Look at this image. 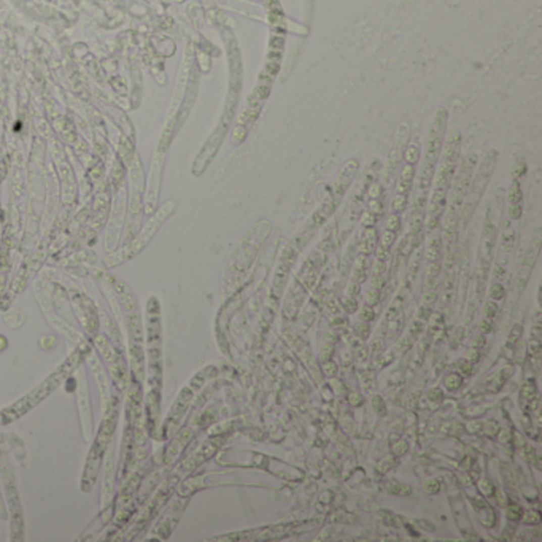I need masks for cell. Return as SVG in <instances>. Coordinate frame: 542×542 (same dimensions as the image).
<instances>
[{
  "label": "cell",
  "instance_id": "obj_1",
  "mask_svg": "<svg viewBox=\"0 0 542 542\" xmlns=\"http://www.w3.org/2000/svg\"><path fill=\"white\" fill-rule=\"evenodd\" d=\"M460 153H461V132L458 129H453L449 135H446V140H444L439 162L436 167V173H434L432 185L429 189L428 204H426V215H425V223H423V229L426 234L440 227L442 216L447 209V201H449V192L452 188V181H453L455 172H457V167H458Z\"/></svg>",
  "mask_w": 542,
  "mask_h": 542
},
{
  "label": "cell",
  "instance_id": "obj_2",
  "mask_svg": "<svg viewBox=\"0 0 542 542\" xmlns=\"http://www.w3.org/2000/svg\"><path fill=\"white\" fill-rule=\"evenodd\" d=\"M161 317L158 299L151 298L146 307V345H148V391H146V428L150 434H155L159 421L161 401V374H162V352H161Z\"/></svg>",
  "mask_w": 542,
  "mask_h": 542
},
{
  "label": "cell",
  "instance_id": "obj_3",
  "mask_svg": "<svg viewBox=\"0 0 542 542\" xmlns=\"http://www.w3.org/2000/svg\"><path fill=\"white\" fill-rule=\"evenodd\" d=\"M83 356H84L83 350L77 349L72 355H69L40 385H37L34 389H30L26 396L18 399L12 406L0 410V425H10V423H13V421L19 420L21 417H24L27 412L37 407L41 401H45L53 391H56L58 386L62 382H66L73 371L78 369V366L83 361Z\"/></svg>",
  "mask_w": 542,
  "mask_h": 542
},
{
  "label": "cell",
  "instance_id": "obj_4",
  "mask_svg": "<svg viewBox=\"0 0 542 542\" xmlns=\"http://www.w3.org/2000/svg\"><path fill=\"white\" fill-rule=\"evenodd\" d=\"M447 123H449V112L447 108H437L432 121L428 129L426 135V146L425 151L420 156V167L417 169L415 175V196H429V189L432 185V178H434L436 167L439 162V156L442 151L444 140H446V132H447Z\"/></svg>",
  "mask_w": 542,
  "mask_h": 542
},
{
  "label": "cell",
  "instance_id": "obj_5",
  "mask_svg": "<svg viewBox=\"0 0 542 542\" xmlns=\"http://www.w3.org/2000/svg\"><path fill=\"white\" fill-rule=\"evenodd\" d=\"M498 159H500V153L498 150L491 148L482 156L480 161H477V166L474 170V175L469 185L468 196L463 204V209L460 213V229H466L468 224L471 223L472 216L479 207V204L483 198V194L490 185V180L495 175V170L498 166Z\"/></svg>",
  "mask_w": 542,
  "mask_h": 542
},
{
  "label": "cell",
  "instance_id": "obj_6",
  "mask_svg": "<svg viewBox=\"0 0 542 542\" xmlns=\"http://www.w3.org/2000/svg\"><path fill=\"white\" fill-rule=\"evenodd\" d=\"M116 420H118V409L115 406H112L110 410H107L105 418L101 425V429L97 432V436L92 442V447L88 453V460H86L83 479H81V488L86 493L91 491V488L95 483L97 474H99L101 464H102V457H104L107 447L110 446L113 432L116 429Z\"/></svg>",
  "mask_w": 542,
  "mask_h": 542
},
{
  "label": "cell",
  "instance_id": "obj_7",
  "mask_svg": "<svg viewBox=\"0 0 542 542\" xmlns=\"http://www.w3.org/2000/svg\"><path fill=\"white\" fill-rule=\"evenodd\" d=\"M270 231H272V224H270L267 220H263L247 234L240 247H238V250L232 256V261L229 264L231 275H234L237 278V277H242L247 274V270L252 267L253 261L256 259L259 250L263 248Z\"/></svg>",
  "mask_w": 542,
  "mask_h": 542
},
{
  "label": "cell",
  "instance_id": "obj_8",
  "mask_svg": "<svg viewBox=\"0 0 542 542\" xmlns=\"http://www.w3.org/2000/svg\"><path fill=\"white\" fill-rule=\"evenodd\" d=\"M216 375V369L212 366L205 367V369H202L201 372H198L196 375H194L189 383L186 386L181 388V391L178 395V398L175 399V403H173L169 415L164 421V426H162V437H170L173 432H177L181 420L185 418L188 409L191 407V403L194 401V396H196V393L201 389V386L205 383V380L210 377Z\"/></svg>",
  "mask_w": 542,
  "mask_h": 542
},
{
  "label": "cell",
  "instance_id": "obj_9",
  "mask_svg": "<svg viewBox=\"0 0 542 542\" xmlns=\"http://www.w3.org/2000/svg\"><path fill=\"white\" fill-rule=\"evenodd\" d=\"M299 252L294 248L291 242L285 243L281 247L280 255H278V261L275 264V272H274V278H272V286H270L269 291V298L266 302V318L267 321H270L277 313L280 299L283 296L286 283H288V277L291 274V269L294 267L296 261H298Z\"/></svg>",
  "mask_w": 542,
  "mask_h": 542
},
{
  "label": "cell",
  "instance_id": "obj_10",
  "mask_svg": "<svg viewBox=\"0 0 542 542\" xmlns=\"http://www.w3.org/2000/svg\"><path fill=\"white\" fill-rule=\"evenodd\" d=\"M477 161H479V155L469 153V155H466L458 164L453 181H452L450 192H449L450 201H447L449 209H447L446 220H458L460 221V213L463 209V204L466 201V196H468Z\"/></svg>",
  "mask_w": 542,
  "mask_h": 542
},
{
  "label": "cell",
  "instance_id": "obj_11",
  "mask_svg": "<svg viewBox=\"0 0 542 542\" xmlns=\"http://www.w3.org/2000/svg\"><path fill=\"white\" fill-rule=\"evenodd\" d=\"M173 207H175V205H173V202H167V204L162 205V207L159 209V212L146 223V226L143 227V231L138 234V237H135L134 240L129 243L126 248H123L121 252H118V253H115L113 256L108 258V261H107L108 266L119 264V263L126 261V259L135 256V255L151 240V237H153V235L158 232V229L162 226V223H164V221L169 218V215L173 212Z\"/></svg>",
  "mask_w": 542,
  "mask_h": 542
},
{
  "label": "cell",
  "instance_id": "obj_12",
  "mask_svg": "<svg viewBox=\"0 0 542 542\" xmlns=\"http://www.w3.org/2000/svg\"><path fill=\"white\" fill-rule=\"evenodd\" d=\"M540 250H542V229H540V227H536V229L533 231V234H531L528 248H526V252H525V255L522 258V263H520V266L517 269L515 288H517L518 294H522V292L525 291V288L528 285V280H529L531 274H533L534 266H536L537 259H539Z\"/></svg>",
  "mask_w": 542,
  "mask_h": 542
},
{
  "label": "cell",
  "instance_id": "obj_13",
  "mask_svg": "<svg viewBox=\"0 0 542 542\" xmlns=\"http://www.w3.org/2000/svg\"><path fill=\"white\" fill-rule=\"evenodd\" d=\"M409 138H410L409 124L407 123H401L398 126L393 145H391V148H389V153H388V161H386V166H385V177H383L385 185H388L389 181H393L398 169L401 167V164H403L404 150H406V146L409 143Z\"/></svg>",
  "mask_w": 542,
  "mask_h": 542
},
{
  "label": "cell",
  "instance_id": "obj_14",
  "mask_svg": "<svg viewBox=\"0 0 542 542\" xmlns=\"http://www.w3.org/2000/svg\"><path fill=\"white\" fill-rule=\"evenodd\" d=\"M224 440H226V437L223 434H215L209 440H205L196 452H192L188 458L183 460L181 471L183 472H189V471H194L196 468H199L202 463H205L207 460H210L212 457H215V453L220 450L221 444Z\"/></svg>",
  "mask_w": 542,
  "mask_h": 542
},
{
  "label": "cell",
  "instance_id": "obj_15",
  "mask_svg": "<svg viewBox=\"0 0 542 542\" xmlns=\"http://www.w3.org/2000/svg\"><path fill=\"white\" fill-rule=\"evenodd\" d=\"M309 289L301 283V281L294 277L289 285V289H288V294L283 301V317L286 320H296L299 312L302 309V306H304V302L309 296Z\"/></svg>",
  "mask_w": 542,
  "mask_h": 542
},
{
  "label": "cell",
  "instance_id": "obj_16",
  "mask_svg": "<svg viewBox=\"0 0 542 542\" xmlns=\"http://www.w3.org/2000/svg\"><path fill=\"white\" fill-rule=\"evenodd\" d=\"M506 201H507V216L509 220H520L523 213V191L522 185H520L518 178H512L511 186H509L506 192Z\"/></svg>",
  "mask_w": 542,
  "mask_h": 542
},
{
  "label": "cell",
  "instance_id": "obj_17",
  "mask_svg": "<svg viewBox=\"0 0 542 542\" xmlns=\"http://www.w3.org/2000/svg\"><path fill=\"white\" fill-rule=\"evenodd\" d=\"M194 436V429L192 426H186L183 428L178 434L175 436V439L172 440V444L169 446V449L166 450V463L167 464H172L175 463L178 460V457L181 455V452L185 450V447L189 444V440L192 439Z\"/></svg>",
  "mask_w": 542,
  "mask_h": 542
},
{
  "label": "cell",
  "instance_id": "obj_18",
  "mask_svg": "<svg viewBox=\"0 0 542 542\" xmlns=\"http://www.w3.org/2000/svg\"><path fill=\"white\" fill-rule=\"evenodd\" d=\"M183 507H185V503H180V501H177L170 507V511L166 514L164 520L156 526V534H159V539H167L170 536V533L173 531V528H175L178 518L183 512Z\"/></svg>",
  "mask_w": 542,
  "mask_h": 542
},
{
  "label": "cell",
  "instance_id": "obj_19",
  "mask_svg": "<svg viewBox=\"0 0 542 542\" xmlns=\"http://www.w3.org/2000/svg\"><path fill=\"white\" fill-rule=\"evenodd\" d=\"M378 245V231L375 226L363 227V232L360 235V240L356 243V250L360 255H374L375 248Z\"/></svg>",
  "mask_w": 542,
  "mask_h": 542
},
{
  "label": "cell",
  "instance_id": "obj_20",
  "mask_svg": "<svg viewBox=\"0 0 542 542\" xmlns=\"http://www.w3.org/2000/svg\"><path fill=\"white\" fill-rule=\"evenodd\" d=\"M369 269H371L369 256L358 253L356 258L353 259V264H352V277H350V280L363 285L366 281V278H367V272H369Z\"/></svg>",
  "mask_w": 542,
  "mask_h": 542
},
{
  "label": "cell",
  "instance_id": "obj_21",
  "mask_svg": "<svg viewBox=\"0 0 542 542\" xmlns=\"http://www.w3.org/2000/svg\"><path fill=\"white\" fill-rule=\"evenodd\" d=\"M534 396H537V385L534 380H526L522 386V389H520V406H522V410L523 414L526 412V407H528V403L531 399H533Z\"/></svg>",
  "mask_w": 542,
  "mask_h": 542
},
{
  "label": "cell",
  "instance_id": "obj_22",
  "mask_svg": "<svg viewBox=\"0 0 542 542\" xmlns=\"http://www.w3.org/2000/svg\"><path fill=\"white\" fill-rule=\"evenodd\" d=\"M500 240H501V248H503V252L506 253V255H512L514 253V248H515V245H517V235H515V231L512 229V227H506V229L503 231V234H501V238H500Z\"/></svg>",
  "mask_w": 542,
  "mask_h": 542
},
{
  "label": "cell",
  "instance_id": "obj_23",
  "mask_svg": "<svg viewBox=\"0 0 542 542\" xmlns=\"http://www.w3.org/2000/svg\"><path fill=\"white\" fill-rule=\"evenodd\" d=\"M360 382L366 395H374L375 391V374L369 367H364L360 372Z\"/></svg>",
  "mask_w": 542,
  "mask_h": 542
},
{
  "label": "cell",
  "instance_id": "obj_24",
  "mask_svg": "<svg viewBox=\"0 0 542 542\" xmlns=\"http://www.w3.org/2000/svg\"><path fill=\"white\" fill-rule=\"evenodd\" d=\"M477 515H479L480 523L485 528H493L496 525V522H498V515H496L495 509L490 504H486L482 509H479V511H477Z\"/></svg>",
  "mask_w": 542,
  "mask_h": 542
},
{
  "label": "cell",
  "instance_id": "obj_25",
  "mask_svg": "<svg viewBox=\"0 0 542 542\" xmlns=\"http://www.w3.org/2000/svg\"><path fill=\"white\" fill-rule=\"evenodd\" d=\"M504 507H506V517L511 523H518L522 520L525 509L520 504H517L515 501H507Z\"/></svg>",
  "mask_w": 542,
  "mask_h": 542
},
{
  "label": "cell",
  "instance_id": "obj_26",
  "mask_svg": "<svg viewBox=\"0 0 542 542\" xmlns=\"http://www.w3.org/2000/svg\"><path fill=\"white\" fill-rule=\"evenodd\" d=\"M477 488H479V493L485 498V500L495 498L496 486L490 477H482V479H479V482H477Z\"/></svg>",
  "mask_w": 542,
  "mask_h": 542
},
{
  "label": "cell",
  "instance_id": "obj_27",
  "mask_svg": "<svg viewBox=\"0 0 542 542\" xmlns=\"http://www.w3.org/2000/svg\"><path fill=\"white\" fill-rule=\"evenodd\" d=\"M464 377L460 372H450L444 377V386H446L449 391H458V389L463 386Z\"/></svg>",
  "mask_w": 542,
  "mask_h": 542
},
{
  "label": "cell",
  "instance_id": "obj_28",
  "mask_svg": "<svg viewBox=\"0 0 542 542\" xmlns=\"http://www.w3.org/2000/svg\"><path fill=\"white\" fill-rule=\"evenodd\" d=\"M501 479H503L504 485L509 486V488H515V486H517L515 471L512 469L511 464H507V463H503V464H501Z\"/></svg>",
  "mask_w": 542,
  "mask_h": 542
},
{
  "label": "cell",
  "instance_id": "obj_29",
  "mask_svg": "<svg viewBox=\"0 0 542 542\" xmlns=\"http://www.w3.org/2000/svg\"><path fill=\"white\" fill-rule=\"evenodd\" d=\"M522 334H523V326L520 323L514 324L511 332H509L507 335V340H506V347H509V349H517V345L520 343V340H522Z\"/></svg>",
  "mask_w": 542,
  "mask_h": 542
},
{
  "label": "cell",
  "instance_id": "obj_30",
  "mask_svg": "<svg viewBox=\"0 0 542 542\" xmlns=\"http://www.w3.org/2000/svg\"><path fill=\"white\" fill-rule=\"evenodd\" d=\"M520 522H523L528 526L540 525V522H542L540 511L539 509H528V511H523V515H522V520H520Z\"/></svg>",
  "mask_w": 542,
  "mask_h": 542
},
{
  "label": "cell",
  "instance_id": "obj_31",
  "mask_svg": "<svg viewBox=\"0 0 542 542\" xmlns=\"http://www.w3.org/2000/svg\"><path fill=\"white\" fill-rule=\"evenodd\" d=\"M323 304H324V307H326V310L331 313V315H339V313L342 312L340 301H339L337 296L332 294V292H331V294H328L326 298H324Z\"/></svg>",
  "mask_w": 542,
  "mask_h": 542
},
{
  "label": "cell",
  "instance_id": "obj_32",
  "mask_svg": "<svg viewBox=\"0 0 542 542\" xmlns=\"http://www.w3.org/2000/svg\"><path fill=\"white\" fill-rule=\"evenodd\" d=\"M371 404H372V410L375 412L377 417H385L386 415V404H385V399L380 396V395H372V399H371Z\"/></svg>",
  "mask_w": 542,
  "mask_h": 542
},
{
  "label": "cell",
  "instance_id": "obj_33",
  "mask_svg": "<svg viewBox=\"0 0 542 542\" xmlns=\"http://www.w3.org/2000/svg\"><path fill=\"white\" fill-rule=\"evenodd\" d=\"M425 328H426V321L420 320V318H415L414 321L410 323V326H409V332H407V334L410 335V339L415 342V340L418 339V335L425 331Z\"/></svg>",
  "mask_w": 542,
  "mask_h": 542
},
{
  "label": "cell",
  "instance_id": "obj_34",
  "mask_svg": "<svg viewBox=\"0 0 542 542\" xmlns=\"http://www.w3.org/2000/svg\"><path fill=\"white\" fill-rule=\"evenodd\" d=\"M409 205V198L407 196H398V194H395L393 196V201H391V213H396V215H401L404 213L406 209Z\"/></svg>",
  "mask_w": 542,
  "mask_h": 542
},
{
  "label": "cell",
  "instance_id": "obj_35",
  "mask_svg": "<svg viewBox=\"0 0 542 542\" xmlns=\"http://www.w3.org/2000/svg\"><path fill=\"white\" fill-rule=\"evenodd\" d=\"M498 313H500V306L496 304V301H491V299L486 301L482 309V317L495 320L498 317Z\"/></svg>",
  "mask_w": 542,
  "mask_h": 542
},
{
  "label": "cell",
  "instance_id": "obj_36",
  "mask_svg": "<svg viewBox=\"0 0 542 542\" xmlns=\"http://www.w3.org/2000/svg\"><path fill=\"white\" fill-rule=\"evenodd\" d=\"M386 491L389 495H393V496H406L407 498V496L412 495V486H409L406 483H393V485L388 486Z\"/></svg>",
  "mask_w": 542,
  "mask_h": 542
},
{
  "label": "cell",
  "instance_id": "obj_37",
  "mask_svg": "<svg viewBox=\"0 0 542 542\" xmlns=\"http://www.w3.org/2000/svg\"><path fill=\"white\" fill-rule=\"evenodd\" d=\"M321 375L323 377H328V378H332L339 374V366L335 364L332 360H326V361H321Z\"/></svg>",
  "mask_w": 542,
  "mask_h": 542
},
{
  "label": "cell",
  "instance_id": "obj_38",
  "mask_svg": "<svg viewBox=\"0 0 542 542\" xmlns=\"http://www.w3.org/2000/svg\"><path fill=\"white\" fill-rule=\"evenodd\" d=\"M371 331H372V329H371V323H367V321H361V320H360V323H358L356 326H355L353 334L356 335V337H360V339L364 342L366 339H369Z\"/></svg>",
  "mask_w": 542,
  "mask_h": 542
},
{
  "label": "cell",
  "instance_id": "obj_39",
  "mask_svg": "<svg viewBox=\"0 0 542 542\" xmlns=\"http://www.w3.org/2000/svg\"><path fill=\"white\" fill-rule=\"evenodd\" d=\"M414 343H415V342L410 339V335L406 334V335H403V337L398 339V343H396V347H395V352L399 353V355H404V353H407V352L412 349V347H414Z\"/></svg>",
  "mask_w": 542,
  "mask_h": 542
},
{
  "label": "cell",
  "instance_id": "obj_40",
  "mask_svg": "<svg viewBox=\"0 0 542 542\" xmlns=\"http://www.w3.org/2000/svg\"><path fill=\"white\" fill-rule=\"evenodd\" d=\"M380 296H382V291L369 286V289H367L364 294V304L375 307V306H378V302H380Z\"/></svg>",
  "mask_w": 542,
  "mask_h": 542
},
{
  "label": "cell",
  "instance_id": "obj_41",
  "mask_svg": "<svg viewBox=\"0 0 542 542\" xmlns=\"http://www.w3.org/2000/svg\"><path fill=\"white\" fill-rule=\"evenodd\" d=\"M498 431H500V425H498L496 420H486L482 423V432L490 439H495Z\"/></svg>",
  "mask_w": 542,
  "mask_h": 542
},
{
  "label": "cell",
  "instance_id": "obj_42",
  "mask_svg": "<svg viewBox=\"0 0 542 542\" xmlns=\"http://www.w3.org/2000/svg\"><path fill=\"white\" fill-rule=\"evenodd\" d=\"M506 298V288L501 281H493L490 286V299L491 301H501Z\"/></svg>",
  "mask_w": 542,
  "mask_h": 542
},
{
  "label": "cell",
  "instance_id": "obj_43",
  "mask_svg": "<svg viewBox=\"0 0 542 542\" xmlns=\"http://www.w3.org/2000/svg\"><path fill=\"white\" fill-rule=\"evenodd\" d=\"M464 337H466V329H464L463 326H458L457 329L453 331V334H452L450 349H452V350H457L458 347L464 342Z\"/></svg>",
  "mask_w": 542,
  "mask_h": 542
},
{
  "label": "cell",
  "instance_id": "obj_44",
  "mask_svg": "<svg viewBox=\"0 0 542 542\" xmlns=\"http://www.w3.org/2000/svg\"><path fill=\"white\" fill-rule=\"evenodd\" d=\"M340 307H342V310H343L345 313H349V315H350V313H355V312L358 310V299L345 294V296L340 299Z\"/></svg>",
  "mask_w": 542,
  "mask_h": 542
},
{
  "label": "cell",
  "instance_id": "obj_45",
  "mask_svg": "<svg viewBox=\"0 0 542 542\" xmlns=\"http://www.w3.org/2000/svg\"><path fill=\"white\" fill-rule=\"evenodd\" d=\"M526 352L529 356H540L542 352V343L539 337H529L528 343H526Z\"/></svg>",
  "mask_w": 542,
  "mask_h": 542
},
{
  "label": "cell",
  "instance_id": "obj_46",
  "mask_svg": "<svg viewBox=\"0 0 542 542\" xmlns=\"http://www.w3.org/2000/svg\"><path fill=\"white\" fill-rule=\"evenodd\" d=\"M395 466H396V457L389 455V457H385V458H382L380 461H378L377 469H378V472L385 474V472H388V471H391Z\"/></svg>",
  "mask_w": 542,
  "mask_h": 542
},
{
  "label": "cell",
  "instance_id": "obj_47",
  "mask_svg": "<svg viewBox=\"0 0 542 542\" xmlns=\"http://www.w3.org/2000/svg\"><path fill=\"white\" fill-rule=\"evenodd\" d=\"M401 216L396 215V213H389V216L386 218V231H391V232H399L401 231Z\"/></svg>",
  "mask_w": 542,
  "mask_h": 542
},
{
  "label": "cell",
  "instance_id": "obj_48",
  "mask_svg": "<svg viewBox=\"0 0 542 542\" xmlns=\"http://www.w3.org/2000/svg\"><path fill=\"white\" fill-rule=\"evenodd\" d=\"M526 173V162L523 158H518L515 162H514V167H512V178H522L523 175Z\"/></svg>",
  "mask_w": 542,
  "mask_h": 542
},
{
  "label": "cell",
  "instance_id": "obj_49",
  "mask_svg": "<svg viewBox=\"0 0 542 542\" xmlns=\"http://www.w3.org/2000/svg\"><path fill=\"white\" fill-rule=\"evenodd\" d=\"M360 320L361 321H367V323H372L375 320V309L371 307V306H363L360 309Z\"/></svg>",
  "mask_w": 542,
  "mask_h": 542
},
{
  "label": "cell",
  "instance_id": "obj_50",
  "mask_svg": "<svg viewBox=\"0 0 542 542\" xmlns=\"http://www.w3.org/2000/svg\"><path fill=\"white\" fill-rule=\"evenodd\" d=\"M347 401L352 407H361L364 404V396L358 391H347Z\"/></svg>",
  "mask_w": 542,
  "mask_h": 542
},
{
  "label": "cell",
  "instance_id": "obj_51",
  "mask_svg": "<svg viewBox=\"0 0 542 542\" xmlns=\"http://www.w3.org/2000/svg\"><path fill=\"white\" fill-rule=\"evenodd\" d=\"M391 450H393V457H403V455H406L407 450H409V444L406 440H403V439H398L393 444Z\"/></svg>",
  "mask_w": 542,
  "mask_h": 542
},
{
  "label": "cell",
  "instance_id": "obj_52",
  "mask_svg": "<svg viewBox=\"0 0 542 542\" xmlns=\"http://www.w3.org/2000/svg\"><path fill=\"white\" fill-rule=\"evenodd\" d=\"M396 237H398L396 232L385 231L383 235H382V238H380V242H378V243L383 245V247H386V248H393V245H395V242H396Z\"/></svg>",
  "mask_w": 542,
  "mask_h": 542
},
{
  "label": "cell",
  "instance_id": "obj_53",
  "mask_svg": "<svg viewBox=\"0 0 542 542\" xmlns=\"http://www.w3.org/2000/svg\"><path fill=\"white\" fill-rule=\"evenodd\" d=\"M423 488H425V491H426L428 495H436V493L440 491V480H437V479H429V480L425 482Z\"/></svg>",
  "mask_w": 542,
  "mask_h": 542
},
{
  "label": "cell",
  "instance_id": "obj_54",
  "mask_svg": "<svg viewBox=\"0 0 542 542\" xmlns=\"http://www.w3.org/2000/svg\"><path fill=\"white\" fill-rule=\"evenodd\" d=\"M464 429L469 432V434H480L482 432V421L480 420H469L468 423L464 425Z\"/></svg>",
  "mask_w": 542,
  "mask_h": 542
},
{
  "label": "cell",
  "instance_id": "obj_55",
  "mask_svg": "<svg viewBox=\"0 0 542 542\" xmlns=\"http://www.w3.org/2000/svg\"><path fill=\"white\" fill-rule=\"evenodd\" d=\"M331 388L334 389L332 395H337V396L347 395V386H345V383H343L342 380H337L335 377H332V380H331Z\"/></svg>",
  "mask_w": 542,
  "mask_h": 542
},
{
  "label": "cell",
  "instance_id": "obj_56",
  "mask_svg": "<svg viewBox=\"0 0 542 542\" xmlns=\"http://www.w3.org/2000/svg\"><path fill=\"white\" fill-rule=\"evenodd\" d=\"M477 329H479V332H482V334H490L493 331V320L482 317L479 324H477Z\"/></svg>",
  "mask_w": 542,
  "mask_h": 542
},
{
  "label": "cell",
  "instance_id": "obj_57",
  "mask_svg": "<svg viewBox=\"0 0 542 542\" xmlns=\"http://www.w3.org/2000/svg\"><path fill=\"white\" fill-rule=\"evenodd\" d=\"M496 437H498V440H500L501 444H504V446H509V444H512V431L507 429V428H504V429L500 428Z\"/></svg>",
  "mask_w": 542,
  "mask_h": 542
},
{
  "label": "cell",
  "instance_id": "obj_58",
  "mask_svg": "<svg viewBox=\"0 0 542 542\" xmlns=\"http://www.w3.org/2000/svg\"><path fill=\"white\" fill-rule=\"evenodd\" d=\"M426 398H428V401H431V403H440V401L444 399V391L439 386H432L428 391Z\"/></svg>",
  "mask_w": 542,
  "mask_h": 542
},
{
  "label": "cell",
  "instance_id": "obj_59",
  "mask_svg": "<svg viewBox=\"0 0 542 542\" xmlns=\"http://www.w3.org/2000/svg\"><path fill=\"white\" fill-rule=\"evenodd\" d=\"M345 292H347V296L358 298V296H360V292H361V285H360V283H356V281H353V280H350V281H349V285H347Z\"/></svg>",
  "mask_w": 542,
  "mask_h": 542
},
{
  "label": "cell",
  "instance_id": "obj_60",
  "mask_svg": "<svg viewBox=\"0 0 542 542\" xmlns=\"http://www.w3.org/2000/svg\"><path fill=\"white\" fill-rule=\"evenodd\" d=\"M458 372L464 377H469V375H472L474 374V364L472 363H469L468 360H463L461 363H460V366H458Z\"/></svg>",
  "mask_w": 542,
  "mask_h": 542
},
{
  "label": "cell",
  "instance_id": "obj_61",
  "mask_svg": "<svg viewBox=\"0 0 542 542\" xmlns=\"http://www.w3.org/2000/svg\"><path fill=\"white\" fill-rule=\"evenodd\" d=\"M464 360H468V361L472 363V364L479 363V361H480V352H479V349H474V347H471V349L466 352Z\"/></svg>",
  "mask_w": 542,
  "mask_h": 542
},
{
  "label": "cell",
  "instance_id": "obj_62",
  "mask_svg": "<svg viewBox=\"0 0 542 542\" xmlns=\"http://www.w3.org/2000/svg\"><path fill=\"white\" fill-rule=\"evenodd\" d=\"M512 442L515 444V449H522L523 446H525V444H526V439L522 436V432H518V431H512Z\"/></svg>",
  "mask_w": 542,
  "mask_h": 542
},
{
  "label": "cell",
  "instance_id": "obj_63",
  "mask_svg": "<svg viewBox=\"0 0 542 542\" xmlns=\"http://www.w3.org/2000/svg\"><path fill=\"white\" fill-rule=\"evenodd\" d=\"M485 342H486V339H485V334H482V332H477V334L474 335V337H472V340H471V347H474V349H480V347H483V345H485Z\"/></svg>",
  "mask_w": 542,
  "mask_h": 542
},
{
  "label": "cell",
  "instance_id": "obj_64",
  "mask_svg": "<svg viewBox=\"0 0 542 542\" xmlns=\"http://www.w3.org/2000/svg\"><path fill=\"white\" fill-rule=\"evenodd\" d=\"M540 318H542V313H540V307L537 306L533 312V326H540Z\"/></svg>",
  "mask_w": 542,
  "mask_h": 542
}]
</instances>
